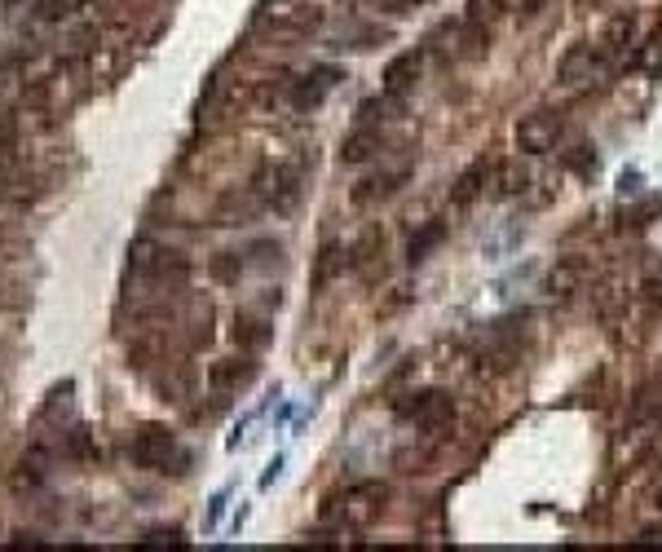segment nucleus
<instances>
[{
	"mask_svg": "<svg viewBox=\"0 0 662 552\" xmlns=\"http://www.w3.org/2000/svg\"><path fill=\"white\" fill-rule=\"evenodd\" d=\"M129 460L146 473H164V478H186L194 465V451L168 428V424H142L129 442Z\"/></svg>",
	"mask_w": 662,
	"mask_h": 552,
	"instance_id": "1",
	"label": "nucleus"
},
{
	"mask_svg": "<svg viewBox=\"0 0 662 552\" xmlns=\"http://www.w3.org/2000/svg\"><path fill=\"white\" fill-rule=\"evenodd\" d=\"M389 504V486L385 482H354L345 495H331L322 504V521L327 526H371Z\"/></svg>",
	"mask_w": 662,
	"mask_h": 552,
	"instance_id": "2",
	"label": "nucleus"
},
{
	"mask_svg": "<svg viewBox=\"0 0 662 552\" xmlns=\"http://www.w3.org/2000/svg\"><path fill=\"white\" fill-rule=\"evenodd\" d=\"M300 168L296 164H265L257 177H252V199L257 208H270L274 216H287L296 203H300Z\"/></svg>",
	"mask_w": 662,
	"mask_h": 552,
	"instance_id": "3",
	"label": "nucleus"
},
{
	"mask_svg": "<svg viewBox=\"0 0 662 552\" xmlns=\"http://www.w3.org/2000/svg\"><path fill=\"white\" fill-rule=\"evenodd\" d=\"M129 261L142 279H155V283H168V287H181L190 279V261L177 248L159 244V239H138L129 248Z\"/></svg>",
	"mask_w": 662,
	"mask_h": 552,
	"instance_id": "4",
	"label": "nucleus"
},
{
	"mask_svg": "<svg viewBox=\"0 0 662 552\" xmlns=\"http://www.w3.org/2000/svg\"><path fill=\"white\" fill-rule=\"evenodd\" d=\"M398 420L424 428V433H441L447 424H456V398L447 389H419V394H406L393 402Z\"/></svg>",
	"mask_w": 662,
	"mask_h": 552,
	"instance_id": "5",
	"label": "nucleus"
},
{
	"mask_svg": "<svg viewBox=\"0 0 662 552\" xmlns=\"http://www.w3.org/2000/svg\"><path fill=\"white\" fill-rule=\"evenodd\" d=\"M561 133H566L561 110H530V116L517 120V151L521 155H547V151H557Z\"/></svg>",
	"mask_w": 662,
	"mask_h": 552,
	"instance_id": "6",
	"label": "nucleus"
},
{
	"mask_svg": "<svg viewBox=\"0 0 662 552\" xmlns=\"http://www.w3.org/2000/svg\"><path fill=\"white\" fill-rule=\"evenodd\" d=\"M257 27H261L265 36H279V40H287V36H314V32L322 27V10H318V5H309V0H300V5L261 10Z\"/></svg>",
	"mask_w": 662,
	"mask_h": 552,
	"instance_id": "7",
	"label": "nucleus"
},
{
	"mask_svg": "<svg viewBox=\"0 0 662 552\" xmlns=\"http://www.w3.org/2000/svg\"><path fill=\"white\" fill-rule=\"evenodd\" d=\"M636 40H640V19H636V10H623V14H614L610 27L601 32L596 49H601L605 67L618 71V67H627V62L636 58Z\"/></svg>",
	"mask_w": 662,
	"mask_h": 552,
	"instance_id": "8",
	"label": "nucleus"
},
{
	"mask_svg": "<svg viewBox=\"0 0 662 552\" xmlns=\"http://www.w3.org/2000/svg\"><path fill=\"white\" fill-rule=\"evenodd\" d=\"M605 75H610V67H605V58H601L596 45H570L561 54V62H557V80L566 89H588V84H596Z\"/></svg>",
	"mask_w": 662,
	"mask_h": 552,
	"instance_id": "9",
	"label": "nucleus"
},
{
	"mask_svg": "<svg viewBox=\"0 0 662 552\" xmlns=\"http://www.w3.org/2000/svg\"><path fill=\"white\" fill-rule=\"evenodd\" d=\"M341 67H309L296 84H292V93H287V102L296 106V110H314V106H322V97L341 84Z\"/></svg>",
	"mask_w": 662,
	"mask_h": 552,
	"instance_id": "10",
	"label": "nucleus"
},
{
	"mask_svg": "<svg viewBox=\"0 0 662 552\" xmlns=\"http://www.w3.org/2000/svg\"><path fill=\"white\" fill-rule=\"evenodd\" d=\"M257 372H261V363L252 354H235V359H221V363L208 367V385L216 394H239L257 380Z\"/></svg>",
	"mask_w": 662,
	"mask_h": 552,
	"instance_id": "11",
	"label": "nucleus"
},
{
	"mask_svg": "<svg viewBox=\"0 0 662 552\" xmlns=\"http://www.w3.org/2000/svg\"><path fill=\"white\" fill-rule=\"evenodd\" d=\"M419 71H424V54H415V49L398 54V58L385 67V80H380L385 97H389V102L411 97V93H415V84H419Z\"/></svg>",
	"mask_w": 662,
	"mask_h": 552,
	"instance_id": "12",
	"label": "nucleus"
},
{
	"mask_svg": "<svg viewBox=\"0 0 662 552\" xmlns=\"http://www.w3.org/2000/svg\"><path fill=\"white\" fill-rule=\"evenodd\" d=\"M583 283H588V261L583 257H557V266H552L547 279H543V292L552 301H570V296L583 292Z\"/></svg>",
	"mask_w": 662,
	"mask_h": 552,
	"instance_id": "13",
	"label": "nucleus"
},
{
	"mask_svg": "<svg viewBox=\"0 0 662 552\" xmlns=\"http://www.w3.org/2000/svg\"><path fill=\"white\" fill-rule=\"evenodd\" d=\"M490 173H495V160H473V164L456 177V186H451V203H456V208L477 203V199L486 195V186H490Z\"/></svg>",
	"mask_w": 662,
	"mask_h": 552,
	"instance_id": "14",
	"label": "nucleus"
},
{
	"mask_svg": "<svg viewBox=\"0 0 662 552\" xmlns=\"http://www.w3.org/2000/svg\"><path fill=\"white\" fill-rule=\"evenodd\" d=\"M270 341H274V322H270V318H261V314H252V309L235 314V345H239V350L257 354V350H265Z\"/></svg>",
	"mask_w": 662,
	"mask_h": 552,
	"instance_id": "15",
	"label": "nucleus"
},
{
	"mask_svg": "<svg viewBox=\"0 0 662 552\" xmlns=\"http://www.w3.org/2000/svg\"><path fill=\"white\" fill-rule=\"evenodd\" d=\"M380 146H385L380 129H371V125H358V129L345 138V146H341V160H345V164H367L371 155H380Z\"/></svg>",
	"mask_w": 662,
	"mask_h": 552,
	"instance_id": "16",
	"label": "nucleus"
},
{
	"mask_svg": "<svg viewBox=\"0 0 662 552\" xmlns=\"http://www.w3.org/2000/svg\"><path fill=\"white\" fill-rule=\"evenodd\" d=\"M411 177V168L402 164V168H393V173H376V177H367V181H358V190H354V203H371V199H389L402 181Z\"/></svg>",
	"mask_w": 662,
	"mask_h": 552,
	"instance_id": "17",
	"label": "nucleus"
},
{
	"mask_svg": "<svg viewBox=\"0 0 662 552\" xmlns=\"http://www.w3.org/2000/svg\"><path fill=\"white\" fill-rule=\"evenodd\" d=\"M441 239H447V221H424V226L411 235V244H406V261H411V266L428 261Z\"/></svg>",
	"mask_w": 662,
	"mask_h": 552,
	"instance_id": "18",
	"label": "nucleus"
},
{
	"mask_svg": "<svg viewBox=\"0 0 662 552\" xmlns=\"http://www.w3.org/2000/svg\"><path fill=\"white\" fill-rule=\"evenodd\" d=\"M490 186H495V195H499V199H517V195H525L530 173L521 168V160H508V164H495Z\"/></svg>",
	"mask_w": 662,
	"mask_h": 552,
	"instance_id": "19",
	"label": "nucleus"
},
{
	"mask_svg": "<svg viewBox=\"0 0 662 552\" xmlns=\"http://www.w3.org/2000/svg\"><path fill=\"white\" fill-rule=\"evenodd\" d=\"M380 252H385V235L371 226V231H367V235H363V239L350 248V266H354L363 279H371V261H376Z\"/></svg>",
	"mask_w": 662,
	"mask_h": 552,
	"instance_id": "20",
	"label": "nucleus"
},
{
	"mask_svg": "<svg viewBox=\"0 0 662 552\" xmlns=\"http://www.w3.org/2000/svg\"><path fill=\"white\" fill-rule=\"evenodd\" d=\"M45 478H49L45 451H27V456L19 460V469H14V491H19V495H23V491H36Z\"/></svg>",
	"mask_w": 662,
	"mask_h": 552,
	"instance_id": "21",
	"label": "nucleus"
},
{
	"mask_svg": "<svg viewBox=\"0 0 662 552\" xmlns=\"http://www.w3.org/2000/svg\"><path fill=\"white\" fill-rule=\"evenodd\" d=\"M345 261H350V252H345L341 244H327V248L318 252V266H314V287H327L331 279L345 270Z\"/></svg>",
	"mask_w": 662,
	"mask_h": 552,
	"instance_id": "22",
	"label": "nucleus"
},
{
	"mask_svg": "<svg viewBox=\"0 0 662 552\" xmlns=\"http://www.w3.org/2000/svg\"><path fill=\"white\" fill-rule=\"evenodd\" d=\"M244 270H248V261H244L239 252H216V257L208 261V274H212L216 283H226V287H235V283L244 279Z\"/></svg>",
	"mask_w": 662,
	"mask_h": 552,
	"instance_id": "23",
	"label": "nucleus"
},
{
	"mask_svg": "<svg viewBox=\"0 0 662 552\" xmlns=\"http://www.w3.org/2000/svg\"><path fill=\"white\" fill-rule=\"evenodd\" d=\"M592 301H596V314H601L605 322H614V318H618V309L627 305V292H623L614 279H605V283L592 292Z\"/></svg>",
	"mask_w": 662,
	"mask_h": 552,
	"instance_id": "24",
	"label": "nucleus"
},
{
	"mask_svg": "<svg viewBox=\"0 0 662 552\" xmlns=\"http://www.w3.org/2000/svg\"><path fill=\"white\" fill-rule=\"evenodd\" d=\"M645 75H662V27H653V36L645 45H636V58H631Z\"/></svg>",
	"mask_w": 662,
	"mask_h": 552,
	"instance_id": "25",
	"label": "nucleus"
},
{
	"mask_svg": "<svg viewBox=\"0 0 662 552\" xmlns=\"http://www.w3.org/2000/svg\"><path fill=\"white\" fill-rule=\"evenodd\" d=\"M508 0H469L464 5V27H490L504 14Z\"/></svg>",
	"mask_w": 662,
	"mask_h": 552,
	"instance_id": "26",
	"label": "nucleus"
},
{
	"mask_svg": "<svg viewBox=\"0 0 662 552\" xmlns=\"http://www.w3.org/2000/svg\"><path fill=\"white\" fill-rule=\"evenodd\" d=\"M88 0H32V10L40 14V19H71L75 10H84Z\"/></svg>",
	"mask_w": 662,
	"mask_h": 552,
	"instance_id": "27",
	"label": "nucleus"
},
{
	"mask_svg": "<svg viewBox=\"0 0 662 552\" xmlns=\"http://www.w3.org/2000/svg\"><path fill=\"white\" fill-rule=\"evenodd\" d=\"M640 292L649 296V305L662 309V261H645V274H640Z\"/></svg>",
	"mask_w": 662,
	"mask_h": 552,
	"instance_id": "28",
	"label": "nucleus"
},
{
	"mask_svg": "<svg viewBox=\"0 0 662 552\" xmlns=\"http://www.w3.org/2000/svg\"><path fill=\"white\" fill-rule=\"evenodd\" d=\"M636 398H640V402H636V415H662V376L649 380Z\"/></svg>",
	"mask_w": 662,
	"mask_h": 552,
	"instance_id": "29",
	"label": "nucleus"
},
{
	"mask_svg": "<svg viewBox=\"0 0 662 552\" xmlns=\"http://www.w3.org/2000/svg\"><path fill=\"white\" fill-rule=\"evenodd\" d=\"M653 216H662V195H649L645 203H636V208L627 212V226H636V231H640V226H649Z\"/></svg>",
	"mask_w": 662,
	"mask_h": 552,
	"instance_id": "30",
	"label": "nucleus"
},
{
	"mask_svg": "<svg viewBox=\"0 0 662 552\" xmlns=\"http://www.w3.org/2000/svg\"><path fill=\"white\" fill-rule=\"evenodd\" d=\"M226 504H230V486H221V491L208 500V513H203V535H212V530L221 526V513H226Z\"/></svg>",
	"mask_w": 662,
	"mask_h": 552,
	"instance_id": "31",
	"label": "nucleus"
},
{
	"mask_svg": "<svg viewBox=\"0 0 662 552\" xmlns=\"http://www.w3.org/2000/svg\"><path fill=\"white\" fill-rule=\"evenodd\" d=\"M566 164H570L579 177H592V173H596V155H592V146H575V151L566 155Z\"/></svg>",
	"mask_w": 662,
	"mask_h": 552,
	"instance_id": "32",
	"label": "nucleus"
},
{
	"mask_svg": "<svg viewBox=\"0 0 662 552\" xmlns=\"http://www.w3.org/2000/svg\"><path fill=\"white\" fill-rule=\"evenodd\" d=\"M138 543H142V548H155V543H173V548H181V543H186V535H181L177 526H168V530H146Z\"/></svg>",
	"mask_w": 662,
	"mask_h": 552,
	"instance_id": "33",
	"label": "nucleus"
},
{
	"mask_svg": "<svg viewBox=\"0 0 662 552\" xmlns=\"http://www.w3.org/2000/svg\"><path fill=\"white\" fill-rule=\"evenodd\" d=\"M640 190H645L640 168H623V173H618V195H623V199H636Z\"/></svg>",
	"mask_w": 662,
	"mask_h": 552,
	"instance_id": "34",
	"label": "nucleus"
},
{
	"mask_svg": "<svg viewBox=\"0 0 662 552\" xmlns=\"http://www.w3.org/2000/svg\"><path fill=\"white\" fill-rule=\"evenodd\" d=\"M283 465H287V460H283V456H274V460H270V465H265V473H261V491H270V486H274V482H279V478H283Z\"/></svg>",
	"mask_w": 662,
	"mask_h": 552,
	"instance_id": "35",
	"label": "nucleus"
},
{
	"mask_svg": "<svg viewBox=\"0 0 662 552\" xmlns=\"http://www.w3.org/2000/svg\"><path fill=\"white\" fill-rule=\"evenodd\" d=\"M636 543H662V521H649L645 530H640V539Z\"/></svg>",
	"mask_w": 662,
	"mask_h": 552,
	"instance_id": "36",
	"label": "nucleus"
},
{
	"mask_svg": "<svg viewBox=\"0 0 662 552\" xmlns=\"http://www.w3.org/2000/svg\"><path fill=\"white\" fill-rule=\"evenodd\" d=\"M649 504H653V508H658V513H662V482H658V486H653V491H649Z\"/></svg>",
	"mask_w": 662,
	"mask_h": 552,
	"instance_id": "37",
	"label": "nucleus"
},
{
	"mask_svg": "<svg viewBox=\"0 0 662 552\" xmlns=\"http://www.w3.org/2000/svg\"><path fill=\"white\" fill-rule=\"evenodd\" d=\"M583 5H601V0H583Z\"/></svg>",
	"mask_w": 662,
	"mask_h": 552,
	"instance_id": "38",
	"label": "nucleus"
}]
</instances>
